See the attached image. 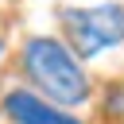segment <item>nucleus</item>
Listing matches in <instances>:
<instances>
[{
  "label": "nucleus",
  "mask_w": 124,
  "mask_h": 124,
  "mask_svg": "<svg viewBox=\"0 0 124 124\" xmlns=\"http://www.w3.org/2000/svg\"><path fill=\"white\" fill-rule=\"evenodd\" d=\"M0 54H4V39H0Z\"/></svg>",
  "instance_id": "20e7f679"
},
{
  "label": "nucleus",
  "mask_w": 124,
  "mask_h": 124,
  "mask_svg": "<svg viewBox=\"0 0 124 124\" xmlns=\"http://www.w3.org/2000/svg\"><path fill=\"white\" fill-rule=\"evenodd\" d=\"M4 112H8L16 124H81V120H74L66 108H58V105L27 93V89L8 93V97H4Z\"/></svg>",
  "instance_id": "7ed1b4c3"
},
{
  "label": "nucleus",
  "mask_w": 124,
  "mask_h": 124,
  "mask_svg": "<svg viewBox=\"0 0 124 124\" xmlns=\"http://www.w3.org/2000/svg\"><path fill=\"white\" fill-rule=\"evenodd\" d=\"M23 66H27V78L43 89V97L50 105H58V108L62 105H81L89 97V78H85L81 62L58 39H46V35L27 39Z\"/></svg>",
  "instance_id": "f257e3e1"
},
{
  "label": "nucleus",
  "mask_w": 124,
  "mask_h": 124,
  "mask_svg": "<svg viewBox=\"0 0 124 124\" xmlns=\"http://www.w3.org/2000/svg\"><path fill=\"white\" fill-rule=\"evenodd\" d=\"M66 35L74 43L70 54L93 58L116 43H124V4H97V8H74L62 16Z\"/></svg>",
  "instance_id": "f03ea898"
}]
</instances>
